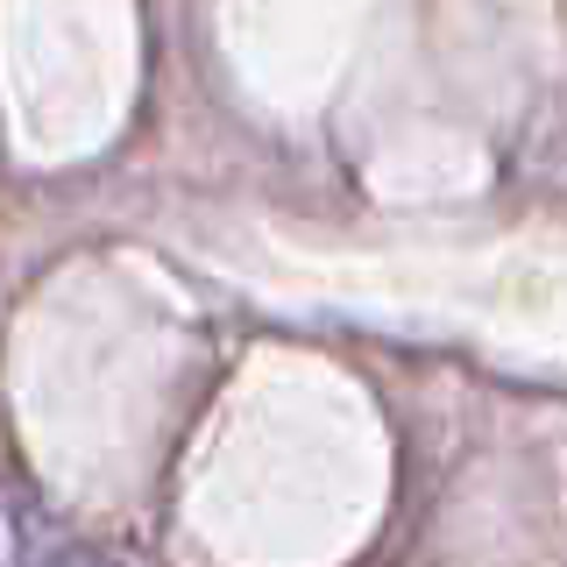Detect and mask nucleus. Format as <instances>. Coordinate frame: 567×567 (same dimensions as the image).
<instances>
[{
    "label": "nucleus",
    "instance_id": "nucleus-1",
    "mask_svg": "<svg viewBox=\"0 0 567 567\" xmlns=\"http://www.w3.org/2000/svg\"><path fill=\"white\" fill-rule=\"evenodd\" d=\"M43 567H128L121 554H106V546H93V539H71V546H58Z\"/></svg>",
    "mask_w": 567,
    "mask_h": 567
}]
</instances>
